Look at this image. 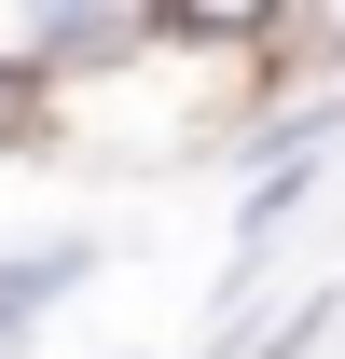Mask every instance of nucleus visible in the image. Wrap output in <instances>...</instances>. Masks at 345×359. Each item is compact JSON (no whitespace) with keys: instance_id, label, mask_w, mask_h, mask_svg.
Instances as JSON below:
<instances>
[{"instance_id":"1","label":"nucleus","mask_w":345,"mask_h":359,"mask_svg":"<svg viewBox=\"0 0 345 359\" xmlns=\"http://www.w3.org/2000/svg\"><path fill=\"white\" fill-rule=\"evenodd\" d=\"M97 276V235H42V249H0V359H28L55 332V304Z\"/></svg>"},{"instance_id":"2","label":"nucleus","mask_w":345,"mask_h":359,"mask_svg":"<svg viewBox=\"0 0 345 359\" xmlns=\"http://www.w3.org/2000/svg\"><path fill=\"white\" fill-rule=\"evenodd\" d=\"M0 138H14V152H42L55 138V111H42V83H28V55L0 42Z\"/></svg>"}]
</instances>
